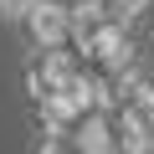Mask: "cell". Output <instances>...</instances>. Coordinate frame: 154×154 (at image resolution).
<instances>
[{"label": "cell", "instance_id": "cell-1", "mask_svg": "<svg viewBox=\"0 0 154 154\" xmlns=\"http://www.w3.org/2000/svg\"><path fill=\"white\" fill-rule=\"evenodd\" d=\"M118 139L128 154H154V88H134L118 118Z\"/></svg>", "mask_w": 154, "mask_h": 154}, {"label": "cell", "instance_id": "cell-2", "mask_svg": "<svg viewBox=\"0 0 154 154\" xmlns=\"http://www.w3.org/2000/svg\"><path fill=\"white\" fill-rule=\"evenodd\" d=\"M26 31H31V41L46 51V46H57V41L72 31V11L62 5V0H36L31 16H26Z\"/></svg>", "mask_w": 154, "mask_h": 154}, {"label": "cell", "instance_id": "cell-3", "mask_svg": "<svg viewBox=\"0 0 154 154\" xmlns=\"http://www.w3.org/2000/svg\"><path fill=\"white\" fill-rule=\"evenodd\" d=\"M31 5H36V0H0V21H5V26H26Z\"/></svg>", "mask_w": 154, "mask_h": 154}, {"label": "cell", "instance_id": "cell-4", "mask_svg": "<svg viewBox=\"0 0 154 154\" xmlns=\"http://www.w3.org/2000/svg\"><path fill=\"white\" fill-rule=\"evenodd\" d=\"M103 5H108L118 21H134V16H144V11H149V0H103Z\"/></svg>", "mask_w": 154, "mask_h": 154}, {"label": "cell", "instance_id": "cell-5", "mask_svg": "<svg viewBox=\"0 0 154 154\" xmlns=\"http://www.w3.org/2000/svg\"><path fill=\"white\" fill-rule=\"evenodd\" d=\"M82 134H88V149H82V154H103V149H108V128H103L98 118H93V123H88Z\"/></svg>", "mask_w": 154, "mask_h": 154}, {"label": "cell", "instance_id": "cell-6", "mask_svg": "<svg viewBox=\"0 0 154 154\" xmlns=\"http://www.w3.org/2000/svg\"><path fill=\"white\" fill-rule=\"evenodd\" d=\"M36 154H72V149H67V144H62V139H46V144H41V149H36Z\"/></svg>", "mask_w": 154, "mask_h": 154}]
</instances>
